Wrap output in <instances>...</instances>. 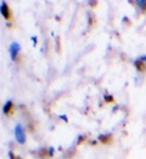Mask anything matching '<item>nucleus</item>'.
Wrapping results in <instances>:
<instances>
[{
	"instance_id": "nucleus-1",
	"label": "nucleus",
	"mask_w": 146,
	"mask_h": 159,
	"mask_svg": "<svg viewBox=\"0 0 146 159\" xmlns=\"http://www.w3.org/2000/svg\"><path fill=\"white\" fill-rule=\"evenodd\" d=\"M14 139L19 145H24L26 143V133L21 124H17L14 126Z\"/></svg>"
},
{
	"instance_id": "nucleus-2",
	"label": "nucleus",
	"mask_w": 146,
	"mask_h": 159,
	"mask_svg": "<svg viewBox=\"0 0 146 159\" xmlns=\"http://www.w3.org/2000/svg\"><path fill=\"white\" fill-rule=\"evenodd\" d=\"M8 51H10V57H11V60L13 61V62H16L17 56H18V53H19V51H20V44L17 43V42H12V43L10 44Z\"/></svg>"
},
{
	"instance_id": "nucleus-5",
	"label": "nucleus",
	"mask_w": 146,
	"mask_h": 159,
	"mask_svg": "<svg viewBox=\"0 0 146 159\" xmlns=\"http://www.w3.org/2000/svg\"><path fill=\"white\" fill-rule=\"evenodd\" d=\"M11 108H12V101H11V100H8L6 103H5V106H4V113H5V114L8 113Z\"/></svg>"
},
{
	"instance_id": "nucleus-8",
	"label": "nucleus",
	"mask_w": 146,
	"mask_h": 159,
	"mask_svg": "<svg viewBox=\"0 0 146 159\" xmlns=\"http://www.w3.org/2000/svg\"><path fill=\"white\" fill-rule=\"evenodd\" d=\"M53 151H55L53 147H49V154H50V156H52L53 154Z\"/></svg>"
},
{
	"instance_id": "nucleus-3",
	"label": "nucleus",
	"mask_w": 146,
	"mask_h": 159,
	"mask_svg": "<svg viewBox=\"0 0 146 159\" xmlns=\"http://www.w3.org/2000/svg\"><path fill=\"white\" fill-rule=\"evenodd\" d=\"M1 14H2V17H4L6 20H8L10 18H11V12H10V8H8L7 4L4 1V0H1Z\"/></svg>"
},
{
	"instance_id": "nucleus-7",
	"label": "nucleus",
	"mask_w": 146,
	"mask_h": 159,
	"mask_svg": "<svg viewBox=\"0 0 146 159\" xmlns=\"http://www.w3.org/2000/svg\"><path fill=\"white\" fill-rule=\"evenodd\" d=\"M31 40H32L33 45H36V44H37V37H34V36H32V37H31Z\"/></svg>"
},
{
	"instance_id": "nucleus-4",
	"label": "nucleus",
	"mask_w": 146,
	"mask_h": 159,
	"mask_svg": "<svg viewBox=\"0 0 146 159\" xmlns=\"http://www.w3.org/2000/svg\"><path fill=\"white\" fill-rule=\"evenodd\" d=\"M137 6L139 7L141 11H145L146 10V0H134Z\"/></svg>"
},
{
	"instance_id": "nucleus-9",
	"label": "nucleus",
	"mask_w": 146,
	"mask_h": 159,
	"mask_svg": "<svg viewBox=\"0 0 146 159\" xmlns=\"http://www.w3.org/2000/svg\"><path fill=\"white\" fill-rule=\"evenodd\" d=\"M61 119H63L64 121H68V118H66V115H60Z\"/></svg>"
},
{
	"instance_id": "nucleus-6",
	"label": "nucleus",
	"mask_w": 146,
	"mask_h": 159,
	"mask_svg": "<svg viewBox=\"0 0 146 159\" xmlns=\"http://www.w3.org/2000/svg\"><path fill=\"white\" fill-rule=\"evenodd\" d=\"M138 61H140V62H144V63H146V55H144V56H141V57H139V58H138Z\"/></svg>"
}]
</instances>
